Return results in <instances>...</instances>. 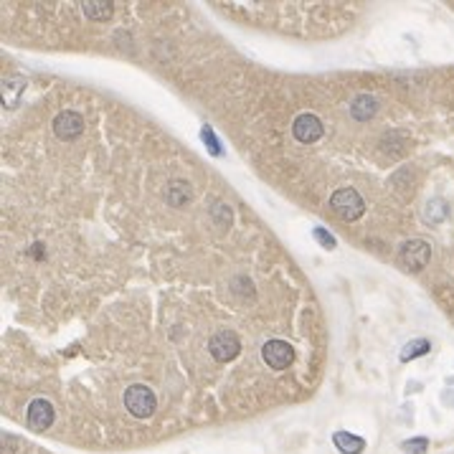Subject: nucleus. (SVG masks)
I'll return each instance as SVG.
<instances>
[{"mask_svg": "<svg viewBox=\"0 0 454 454\" xmlns=\"http://www.w3.org/2000/svg\"><path fill=\"white\" fill-rule=\"evenodd\" d=\"M155 404H158V398H155L152 389H147L145 383H135V386L124 391V406H127L132 416L150 419L155 414Z\"/></svg>", "mask_w": 454, "mask_h": 454, "instance_id": "nucleus-1", "label": "nucleus"}, {"mask_svg": "<svg viewBox=\"0 0 454 454\" xmlns=\"http://www.w3.org/2000/svg\"><path fill=\"white\" fill-rule=\"evenodd\" d=\"M330 206L346 221H358L363 216V211H366V203H363L361 193L355 188H340V190H335L330 198Z\"/></svg>", "mask_w": 454, "mask_h": 454, "instance_id": "nucleus-2", "label": "nucleus"}, {"mask_svg": "<svg viewBox=\"0 0 454 454\" xmlns=\"http://www.w3.org/2000/svg\"><path fill=\"white\" fill-rule=\"evenodd\" d=\"M432 259V246L421 241V238H411L401 246V252H398V261H401V267L406 272H419V269L426 267V261Z\"/></svg>", "mask_w": 454, "mask_h": 454, "instance_id": "nucleus-3", "label": "nucleus"}, {"mask_svg": "<svg viewBox=\"0 0 454 454\" xmlns=\"http://www.w3.org/2000/svg\"><path fill=\"white\" fill-rule=\"evenodd\" d=\"M261 358L274 371H284V368H289L292 361H295V348L289 346L287 340H269L261 348Z\"/></svg>", "mask_w": 454, "mask_h": 454, "instance_id": "nucleus-4", "label": "nucleus"}, {"mask_svg": "<svg viewBox=\"0 0 454 454\" xmlns=\"http://www.w3.org/2000/svg\"><path fill=\"white\" fill-rule=\"evenodd\" d=\"M238 350H241V343H238V335L234 330H218L209 343V353L216 361H234Z\"/></svg>", "mask_w": 454, "mask_h": 454, "instance_id": "nucleus-5", "label": "nucleus"}, {"mask_svg": "<svg viewBox=\"0 0 454 454\" xmlns=\"http://www.w3.org/2000/svg\"><path fill=\"white\" fill-rule=\"evenodd\" d=\"M323 132H325L323 122H320V120H318L315 115H310V112L300 115V117L295 120V124H292V135H295L302 145L318 143L320 137H323Z\"/></svg>", "mask_w": 454, "mask_h": 454, "instance_id": "nucleus-6", "label": "nucleus"}, {"mask_svg": "<svg viewBox=\"0 0 454 454\" xmlns=\"http://www.w3.org/2000/svg\"><path fill=\"white\" fill-rule=\"evenodd\" d=\"M84 132V120H81L79 112H72V109H66V112H61V115H56V120H54V135L58 137V140H76V137Z\"/></svg>", "mask_w": 454, "mask_h": 454, "instance_id": "nucleus-7", "label": "nucleus"}, {"mask_svg": "<svg viewBox=\"0 0 454 454\" xmlns=\"http://www.w3.org/2000/svg\"><path fill=\"white\" fill-rule=\"evenodd\" d=\"M54 406L51 401L46 398H36V401H31L29 411H26V419H29V426L33 432H46L51 424H54Z\"/></svg>", "mask_w": 454, "mask_h": 454, "instance_id": "nucleus-8", "label": "nucleus"}, {"mask_svg": "<svg viewBox=\"0 0 454 454\" xmlns=\"http://www.w3.org/2000/svg\"><path fill=\"white\" fill-rule=\"evenodd\" d=\"M375 112H378V99H375L373 94H358V97L350 102V115H353L355 120H361V122L371 120Z\"/></svg>", "mask_w": 454, "mask_h": 454, "instance_id": "nucleus-9", "label": "nucleus"}, {"mask_svg": "<svg viewBox=\"0 0 454 454\" xmlns=\"http://www.w3.org/2000/svg\"><path fill=\"white\" fill-rule=\"evenodd\" d=\"M332 441H335V447H338L340 454H361L366 449V441L350 432H335L332 434Z\"/></svg>", "mask_w": 454, "mask_h": 454, "instance_id": "nucleus-10", "label": "nucleus"}, {"mask_svg": "<svg viewBox=\"0 0 454 454\" xmlns=\"http://www.w3.org/2000/svg\"><path fill=\"white\" fill-rule=\"evenodd\" d=\"M84 13L94 21H109L112 13H115V3H107V0H97V3H84Z\"/></svg>", "mask_w": 454, "mask_h": 454, "instance_id": "nucleus-11", "label": "nucleus"}, {"mask_svg": "<svg viewBox=\"0 0 454 454\" xmlns=\"http://www.w3.org/2000/svg\"><path fill=\"white\" fill-rule=\"evenodd\" d=\"M190 186L186 181H173L168 186V201L173 203V206H186L190 201Z\"/></svg>", "mask_w": 454, "mask_h": 454, "instance_id": "nucleus-12", "label": "nucleus"}, {"mask_svg": "<svg viewBox=\"0 0 454 454\" xmlns=\"http://www.w3.org/2000/svg\"><path fill=\"white\" fill-rule=\"evenodd\" d=\"M429 353V340H411L409 346L401 350V361H414V358H419V355Z\"/></svg>", "mask_w": 454, "mask_h": 454, "instance_id": "nucleus-13", "label": "nucleus"}, {"mask_svg": "<svg viewBox=\"0 0 454 454\" xmlns=\"http://www.w3.org/2000/svg\"><path fill=\"white\" fill-rule=\"evenodd\" d=\"M401 449H404V454H426L429 439H426V437H414V439H406L404 444H401Z\"/></svg>", "mask_w": 454, "mask_h": 454, "instance_id": "nucleus-14", "label": "nucleus"}, {"mask_svg": "<svg viewBox=\"0 0 454 454\" xmlns=\"http://www.w3.org/2000/svg\"><path fill=\"white\" fill-rule=\"evenodd\" d=\"M201 135H203V143H206V147H209L211 155H221V152H224V147L218 145V140L213 137V130H211L209 124H206V127L201 130Z\"/></svg>", "mask_w": 454, "mask_h": 454, "instance_id": "nucleus-15", "label": "nucleus"}, {"mask_svg": "<svg viewBox=\"0 0 454 454\" xmlns=\"http://www.w3.org/2000/svg\"><path fill=\"white\" fill-rule=\"evenodd\" d=\"M315 238H318V241L325 246V249H335V238L330 236V231H325V229H315Z\"/></svg>", "mask_w": 454, "mask_h": 454, "instance_id": "nucleus-16", "label": "nucleus"}]
</instances>
